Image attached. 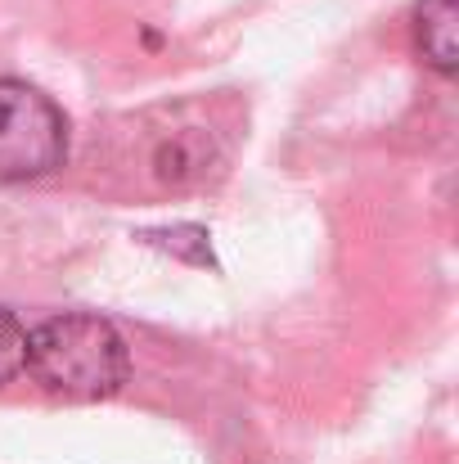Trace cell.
I'll return each instance as SVG.
<instances>
[{
  "label": "cell",
  "mask_w": 459,
  "mask_h": 464,
  "mask_svg": "<svg viewBox=\"0 0 459 464\" xmlns=\"http://www.w3.org/2000/svg\"><path fill=\"white\" fill-rule=\"evenodd\" d=\"M27 370L63 401H100L127 383L131 352L104 315L68 311L27 334Z\"/></svg>",
  "instance_id": "6da1fadb"
},
{
  "label": "cell",
  "mask_w": 459,
  "mask_h": 464,
  "mask_svg": "<svg viewBox=\"0 0 459 464\" xmlns=\"http://www.w3.org/2000/svg\"><path fill=\"white\" fill-rule=\"evenodd\" d=\"M63 158H68L63 109L45 91L18 77H0V180L18 185L50 176L54 167H63Z\"/></svg>",
  "instance_id": "7a4b0ae2"
},
{
  "label": "cell",
  "mask_w": 459,
  "mask_h": 464,
  "mask_svg": "<svg viewBox=\"0 0 459 464\" xmlns=\"http://www.w3.org/2000/svg\"><path fill=\"white\" fill-rule=\"evenodd\" d=\"M415 36H419L424 59L442 77H451L455 72V0H424L415 9Z\"/></svg>",
  "instance_id": "3957f363"
},
{
  "label": "cell",
  "mask_w": 459,
  "mask_h": 464,
  "mask_svg": "<svg viewBox=\"0 0 459 464\" xmlns=\"http://www.w3.org/2000/svg\"><path fill=\"white\" fill-rule=\"evenodd\" d=\"M27 370V329L14 311L0 307V388Z\"/></svg>",
  "instance_id": "277c9868"
}]
</instances>
